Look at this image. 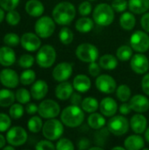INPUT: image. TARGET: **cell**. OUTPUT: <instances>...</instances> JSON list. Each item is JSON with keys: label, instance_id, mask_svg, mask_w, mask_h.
I'll list each match as a JSON object with an SVG mask.
<instances>
[{"label": "cell", "instance_id": "cell-32", "mask_svg": "<svg viewBox=\"0 0 149 150\" xmlns=\"http://www.w3.org/2000/svg\"><path fill=\"white\" fill-rule=\"evenodd\" d=\"M82 108L84 112H89V113H92L95 112L98 107H99V104L98 101L92 98V97H88L85 98L83 101H82Z\"/></svg>", "mask_w": 149, "mask_h": 150}, {"label": "cell", "instance_id": "cell-16", "mask_svg": "<svg viewBox=\"0 0 149 150\" xmlns=\"http://www.w3.org/2000/svg\"><path fill=\"white\" fill-rule=\"evenodd\" d=\"M0 82L7 88H15L18 86L19 79L18 74L13 69H4L0 72Z\"/></svg>", "mask_w": 149, "mask_h": 150}, {"label": "cell", "instance_id": "cell-57", "mask_svg": "<svg viewBox=\"0 0 149 150\" xmlns=\"http://www.w3.org/2000/svg\"><path fill=\"white\" fill-rule=\"evenodd\" d=\"M4 9L0 8V23L4 20Z\"/></svg>", "mask_w": 149, "mask_h": 150}, {"label": "cell", "instance_id": "cell-21", "mask_svg": "<svg viewBox=\"0 0 149 150\" xmlns=\"http://www.w3.org/2000/svg\"><path fill=\"white\" fill-rule=\"evenodd\" d=\"M47 91H48L47 83L43 80H38L32 84L30 92H31L32 97L34 99L40 100V99H42L43 98H45Z\"/></svg>", "mask_w": 149, "mask_h": 150}, {"label": "cell", "instance_id": "cell-54", "mask_svg": "<svg viewBox=\"0 0 149 150\" xmlns=\"http://www.w3.org/2000/svg\"><path fill=\"white\" fill-rule=\"evenodd\" d=\"M90 142L87 139V138H83L79 141L78 144H77V147L78 149L81 150L83 149H90Z\"/></svg>", "mask_w": 149, "mask_h": 150}, {"label": "cell", "instance_id": "cell-38", "mask_svg": "<svg viewBox=\"0 0 149 150\" xmlns=\"http://www.w3.org/2000/svg\"><path fill=\"white\" fill-rule=\"evenodd\" d=\"M31 92L24 88L18 89L15 94L16 100L20 104H27L31 100Z\"/></svg>", "mask_w": 149, "mask_h": 150}, {"label": "cell", "instance_id": "cell-33", "mask_svg": "<svg viewBox=\"0 0 149 150\" xmlns=\"http://www.w3.org/2000/svg\"><path fill=\"white\" fill-rule=\"evenodd\" d=\"M117 58L122 62H126L133 57V47L127 45L121 46L118 48L117 52Z\"/></svg>", "mask_w": 149, "mask_h": 150}, {"label": "cell", "instance_id": "cell-44", "mask_svg": "<svg viewBox=\"0 0 149 150\" xmlns=\"http://www.w3.org/2000/svg\"><path fill=\"white\" fill-rule=\"evenodd\" d=\"M11 118L5 113H0V132L7 131L11 127Z\"/></svg>", "mask_w": 149, "mask_h": 150}, {"label": "cell", "instance_id": "cell-48", "mask_svg": "<svg viewBox=\"0 0 149 150\" xmlns=\"http://www.w3.org/2000/svg\"><path fill=\"white\" fill-rule=\"evenodd\" d=\"M35 149L37 150H54L56 149V147L50 142V140H43L37 143L35 146Z\"/></svg>", "mask_w": 149, "mask_h": 150}, {"label": "cell", "instance_id": "cell-5", "mask_svg": "<svg viewBox=\"0 0 149 150\" xmlns=\"http://www.w3.org/2000/svg\"><path fill=\"white\" fill-rule=\"evenodd\" d=\"M56 59L55 49L50 45H45L40 47L37 55L36 62L38 65L41 68L47 69L53 66Z\"/></svg>", "mask_w": 149, "mask_h": 150}, {"label": "cell", "instance_id": "cell-13", "mask_svg": "<svg viewBox=\"0 0 149 150\" xmlns=\"http://www.w3.org/2000/svg\"><path fill=\"white\" fill-rule=\"evenodd\" d=\"M132 69L137 74H145L149 69L148 59L142 53L133 55L130 62Z\"/></svg>", "mask_w": 149, "mask_h": 150}, {"label": "cell", "instance_id": "cell-11", "mask_svg": "<svg viewBox=\"0 0 149 150\" xmlns=\"http://www.w3.org/2000/svg\"><path fill=\"white\" fill-rule=\"evenodd\" d=\"M27 140V133L21 127H11L6 134V141L10 145L14 147L22 146Z\"/></svg>", "mask_w": 149, "mask_h": 150}, {"label": "cell", "instance_id": "cell-61", "mask_svg": "<svg viewBox=\"0 0 149 150\" xmlns=\"http://www.w3.org/2000/svg\"><path fill=\"white\" fill-rule=\"evenodd\" d=\"M120 149V150H125V149H126V148H125V147H124V148H123V147H114V148H113V149Z\"/></svg>", "mask_w": 149, "mask_h": 150}, {"label": "cell", "instance_id": "cell-29", "mask_svg": "<svg viewBox=\"0 0 149 150\" xmlns=\"http://www.w3.org/2000/svg\"><path fill=\"white\" fill-rule=\"evenodd\" d=\"M105 117L97 112H92L88 118V124L93 129H101L105 125Z\"/></svg>", "mask_w": 149, "mask_h": 150}, {"label": "cell", "instance_id": "cell-6", "mask_svg": "<svg viewBox=\"0 0 149 150\" xmlns=\"http://www.w3.org/2000/svg\"><path fill=\"white\" fill-rule=\"evenodd\" d=\"M98 49L90 43H82L76 49V57L83 62H93L98 58Z\"/></svg>", "mask_w": 149, "mask_h": 150}, {"label": "cell", "instance_id": "cell-30", "mask_svg": "<svg viewBox=\"0 0 149 150\" xmlns=\"http://www.w3.org/2000/svg\"><path fill=\"white\" fill-rule=\"evenodd\" d=\"M93 25L94 24H93L92 19L84 16L76 21V29L82 33H87L91 31V29L93 28Z\"/></svg>", "mask_w": 149, "mask_h": 150}, {"label": "cell", "instance_id": "cell-45", "mask_svg": "<svg viewBox=\"0 0 149 150\" xmlns=\"http://www.w3.org/2000/svg\"><path fill=\"white\" fill-rule=\"evenodd\" d=\"M19 3V0H0V6L4 11L14 10Z\"/></svg>", "mask_w": 149, "mask_h": 150}, {"label": "cell", "instance_id": "cell-52", "mask_svg": "<svg viewBox=\"0 0 149 150\" xmlns=\"http://www.w3.org/2000/svg\"><path fill=\"white\" fill-rule=\"evenodd\" d=\"M119 112L122 115H126V114H129L131 112H132V107L130 105L129 103H126V102H123V104L119 106Z\"/></svg>", "mask_w": 149, "mask_h": 150}, {"label": "cell", "instance_id": "cell-10", "mask_svg": "<svg viewBox=\"0 0 149 150\" xmlns=\"http://www.w3.org/2000/svg\"><path fill=\"white\" fill-rule=\"evenodd\" d=\"M61 109L57 102L52 99H47L42 101L38 109V112L40 117L44 119H54L60 114Z\"/></svg>", "mask_w": 149, "mask_h": 150}, {"label": "cell", "instance_id": "cell-9", "mask_svg": "<svg viewBox=\"0 0 149 150\" xmlns=\"http://www.w3.org/2000/svg\"><path fill=\"white\" fill-rule=\"evenodd\" d=\"M130 45L136 52H147L149 49V36L145 32L136 31L131 36Z\"/></svg>", "mask_w": 149, "mask_h": 150}, {"label": "cell", "instance_id": "cell-37", "mask_svg": "<svg viewBox=\"0 0 149 150\" xmlns=\"http://www.w3.org/2000/svg\"><path fill=\"white\" fill-rule=\"evenodd\" d=\"M35 78H36L35 72L32 69H26V70L23 71L22 74L20 75L19 81L24 85H29V84H32V83H34Z\"/></svg>", "mask_w": 149, "mask_h": 150}, {"label": "cell", "instance_id": "cell-19", "mask_svg": "<svg viewBox=\"0 0 149 150\" xmlns=\"http://www.w3.org/2000/svg\"><path fill=\"white\" fill-rule=\"evenodd\" d=\"M130 126L132 130L140 134L144 133L147 130V126H148V120L145 116L141 114H135L131 118L130 120Z\"/></svg>", "mask_w": 149, "mask_h": 150}, {"label": "cell", "instance_id": "cell-27", "mask_svg": "<svg viewBox=\"0 0 149 150\" xmlns=\"http://www.w3.org/2000/svg\"><path fill=\"white\" fill-rule=\"evenodd\" d=\"M119 24L124 30L130 31L133 29L136 24V19L134 15L131 12H124L119 18Z\"/></svg>", "mask_w": 149, "mask_h": 150}, {"label": "cell", "instance_id": "cell-53", "mask_svg": "<svg viewBox=\"0 0 149 150\" xmlns=\"http://www.w3.org/2000/svg\"><path fill=\"white\" fill-rule=\"evenodd\" d=\"M82 96L78 93H73L70 97V102L72 105H82Z\"/></svg>", "mask_w": 149, "mask_h": 150}, {"label": "cell", "instance_id": "cell-22", "mask_svg": "<svg viewBox=\"0 0 149 150\" xmlns=\"http://www.w3.org/2000/svg\"><path fill=\"white\" fill-rule=\"evenodd\" d=\"M16 61V54L13 49L8 47H2L0 48V64L5 67L12 65Z\"/></svg>", "mask_w": 149, "mask_h": 150}, {"label": "cell", "instance_id": "cell-36", "mask_svg": "<svg viewBox=\"0 0 149 150\" xmlns=\"http://www.w3.org/2000/svg\"><path fill=\"white\" fill-rule=\"evenodd\" d=\"M59 39L61 42L64 45H68L73 41L74 39V33L73 32L68 28V27H63L60 33H59Z\"/></svg>", "mask_w": 149, "mask_h": 150}, {"label": "cell", "instance_id": "cell-7", "mask_svg": "<svg viewBox=\"0 0 149 150\" xmlns=\"http://www.w3.org/2000/svg\"><path fill=\"white\" fill-rule=\"evenodd\" d=\"M34 30L40 38H48L55 30V21L48 16H43L36 21Z\"/></svg>", "mask_w": 149, "mask_h": 150}, {"label": "cell", "instance_id": "cell-58", "mask_svg": "<svg viewBox=\"0 0 149 150\" xmlns=\"http://www.w3.org/2000/svg\"><path fill=\"white\" fill-rule=\"evenodd\" d=\"M145 138H146L147 142L149 143V127L148 128H147V130H146V133H145Z\"/></svg>", "mask_w": 149, "mask_h": 150}, {"label": "cell", "instance_id": "cell-62", "mask_svg": "<svg viewBox=\"0 0 149 150\" xmlns=\"http://www.w3.org/2000/svg\"><path fill=\"white\" fill-rule=\"evenodd\" d=\"M89 1H95V0H89Z\"/></svg>", "mask_w": 149, "mask_h": 150}, {"label": "cell", "instance_id": "cell-49", "mask_svg": "<svg viewBox=\"0 0 149 150\" xmlns=\"http://www.w3.org/2000/svg\"><path fill=\"white\" fill-rule=\"evenodd\" d=\"M88 70H89V73H90V76H98L100 72H101V67L96 62H93L90 63Z\"/></svg>", "mask_w": 149, "mask_h": 150}, {"label": "cell", "instance_id": "cell-39", "mask_svg": "<svg viewBox=\"0 0 149 150\" xmlns=\"http://www.w3.org/2000/svg\"><path fill=\"white\" fill-rule=\"evenodd\" d=\"M9 114H10V117L14 120L20 119L24 114V107L20 105V103L11 105L9 110Z\"/></svg>", "mask_w": 149, "mask_h": 150}, {"label": "cell", "instance_id": "cell-40", "mask_svg": "<svg viewBox=\"0 0 149 150\" xmlns=\"http://www.w3.org/2000/svg\"><path fill=\"white\" fill-rule=\"evenodd\" d=\"M34 63V58L32 55L25 54L20 56L19 60H18V64L20 67L24 68V69H29L32 66V64Z\"/></svg>", "mask_w": 149, "mask_h": 150}, {"label": "cell", "instance_id": "cell-18", "mask_svg": "<svg viewBox=\"0 0 149 150\" xmlns=\"http://www.w3.org/2000/svg\"><path fill=\"white\" fill-rule=\"evenodd\" d=\"M101 113L106 117H112L118 111V104L112 98H105L99 104Z\"/></svg>", "mask_w": 149, "mask_h": 150}, {"label": "cell", "instance_id": "cell-28", "mask_svg": "<svg viewBox=\"0 0 149 150\" xmlns=\"http://www.w3.org/2000/svg\"><path fill=\"white\" fill-rule=\"evenodd\" d=\"M99 65L102 69L112 70L118 66V60L112 54H104L99 59Z\"/></svg>", "mask_w": 149, "mask_h": 150}, {"label": "cell", "instance_id": "cell-1", "mask_svg": "<svg viewBox=\"0 0 149 150\" xmlns=\"http://www.w3.org/2000/svg\"><path fill=\"white\" fill-rule=\"evenodd\" d=\"M53 18L61 25H69L76 17V8L69 2H61L53 10Z\"/></svg>", "mask_w": 149, "mask_h": 150}, {"label": "cell", "instance_id": "cell-35", "mask_svg": "<svg viewBox=\"0 0 149 150\" xmlns=\"http://www.w3.org/2000/svg\"><path fill=\"white\" fill-rule=\"evenodd\" d=\"M27 127L30 132L32 133H39L40 130H42L43 127V123L42 120L40 117L38 116H33L32 117L27 123Z\"/></svg>", "mask_w": 149, "mask_h": 150}, {"label": "cell", "instance_id": "cell-8", "mask_svg": "<svg viewBox=\"0 0 149 150\" xmlns=\"http://www.w3.org/2000/svg\"><path fill=\"white\" fill-rule=\"evenodd\" d=\"M107 129L114 135H124L128 132L129 121L122 115L112 116L107 123Z\"/></svg>", "mask_w": 149, "mask_h": 150}, {"label": "cell", "instance_id": "cell-14", "mask_svg": "<svg viewBox=\"0 0 149 150\" xmlns=\"http://www.w3.org/2000/svg\"><path fill=\"white\" fill-rule=\"evenodd\" d=\"M73 72V67L68 62H61L57 64L53 70V77L57 82H64L68 80Z\"/></svg>", "mask_w": 149, "mask_h": 150}, {"label": "cell", "instance_id": "cell-20", "mask_svg": "<svg viewBox=\"0 0 149 150\" xmlns=\"http://www.w3.org/2000/svg\"><path fill=\"white\" fill-rule=\"evenodd\" d=\"M74 86L68 82H61L55 88V96L60 100H67L73 94Z\"/></svg>", "mask_w": 149, "mask_h": 150}, {"label": "cell", "instance_id": "cell-51", "mask_svg": "<svg viewBox=\"0 0 149 150\" xmlns=\"http://www.w3.org/2000/svg\"><path fill=\"white\" fill-rule=\"evenodd\" d=\"M141 25L144 31L149 33V12L144 14L141 19Z\"/></svg>", "mask_w": 149, "mask_h": 150}, {"label": "cell", "instance_id": "cell-26", "mask_svg": "<svg viewBox=\"0 0 149 150\" xmlns=\"http://www.w3.org/2000/svg\"><path fill=\"white\" fill-rule=\"evenodd\" d=\"M128 7L135 14H141L149 9V0H129Z\"/></svg>", "mask_w": 149, "mask_h": 150}, {"label": "cell", "instance_id": "cell-42", "mask_svg": "<svg viewBox=\"0 0 149 150\" xmlns=\"http://www.w3.org/2000/svg\"><path fill=\"white\" fill-rule=\"evenodd\" d=\"M4 42L9 47H16L20 42V39L18 37V35H17L16 33H7L6 35H4Z\"/></svg>", "mask_w": 149, "mask_h": 150}, {"label": "cell", "instance_id": "cell-12", "mask_svg": "<svg viewBox=\"0 0 149 150\" xmlns=\"http://www.w3.org/2000/svg\"><path fill=\"white\" fill-rule=\"evenodd\" d=\"M96 87L103 93L111 94L116 91L117 83L112 76L109 75H99L96 80Z\"/></svg>", "mask_w": 149, "mask_h": 150}, {"label": "cell", "instance_id": "cell-25", "mask_svg": "<svg viewBox=\"0 0 149 150\" xmlns=\"http://www.w3.org/2000/svg\"><path fill=\"white\" fill-rule=\"evenodd\" d=\"M25 11L32 17H40L44 12V5L39 0H29L25 4Z\"/></svg>", "mask_w": 149, "mask_h": 150}, {"label": "cell", "instance_id": "cell-47", "mask_svg": "<svg viewBox=\"0 0 149 150\" xmlns=\"http://www.w3.org/2000/svg\"><path fill=\"white\" fill-rule=\"evenodd\" d=\"M78 11L82 16H88L89 14H90L92 11V5L89 1H84L80 4L78 7Z\"/></svg>", "mask_w": 149, "mask_h": 150}, {"label": "cell", "instance_id": "cell-2", "mask_svg": "<svg viewBox=\"0 0 149 150\" xmlns=\"http://www.w3.org/2000/svg\"><path fill=\"white\" fill-rule=\"evenodd\" d=\"M84 111L79 105H71L67 106L61 114V122L68 127H76L84 120Z\"/></svg>", "mask_w": 149, "mask_h": 150}, {"label": "cell", "instance_id": "cell-59", "mask_svg": "<svg viewBox=\"0 0 149 150\" xmlns=\"http://www.w3.org/2000/svg\"><path fill=\"white\" fill-rule=\"evenodd\" d=\"M4 150H14V146H12V145H11V146H4Z\"/></svg>", "mask_w": 149, "mask_h": 150}, {"label": "cell", "instance_id": "cell-24", "mask_svg": "<svg viewBox=\"0 0 149 150\" xmlns=\"http://www.w3.org/2000/svg\"><path fill=\"white\" fill-rule=\"evenodd\" d=\"M126 149L128 150H140L144 149L145 142L144 139L138 134L130 135L125 140L124 142Z\"/></svg>", "mask_w": 149, "mask_h": 150}, {"label": "cell", "instance_id": "cell-46", "mask_svg": "<svg viewBox=\"0 0 149 150\" xmlns=\"http://www.w3.org/2000/svg\"><path fill=\"white\" fill-rule=\"evenodd\" d=\"M127 4L128 3L126 0H113L112 4V7L117 12H123L126 11Z\"/></svg>", "mask_w": 149, "mask_h": 150}, {"label": "cell", "instance_id": "cell-31", "mask_svg": "<svg viewBox=\"0 0 149 150\" xmlns=\"http://www.w3.org/2000/svg\"><path fill=\"white\" fill-rule=\"evenodd\" d=\"M15 94L7 89L0 90V106L8 107L11 106L15 100Z\"/></svg>", "mask_w": 149, "mask_h": 150}, {"label": "cell", "instance_id": "cell-56", "mask_svg": "<svg viewBox=\"0 0 149 150\" xmlns=\"http://www.w3.org/2000/svg\"><path fill=\"white\" fill-rule=\"evenodd\" d=\"M5 138L2 135V134H0V149H3L4 147V145H5Z\"/></svg>", "mask_w": 149, "mask_h": 150}, {"label": "cell", "instance_id": "cell-23", "mask_svg": "<svg viewBox=\"0 0 149 150\" xmlns=\"http://www.w3.org/2000/svg\"><path fill=\"white\" fill-rule=\"evenodd\" d=\"M74 89L79 92H86L90 89L91 82L90 79L85 75H77L73 80Z\"/></svg>", "mask_w": 149, "mask_h": 150}, {"label": "cell", "instance_id": "cell-4", "mask_svg": "<svg viewBox=\"0 0 149 150\" xmlns=\"http://www.w3.org/2000/svg\"><path fill=\"white\" fill-rule=\"evenodd\" d=\"M63 123L58 120L48 119L47 122L43 125L42 127V134L43 136L50 141H56L58 140L63 134Z\"/></svg>", "mask_w": 149, "mask_h": 150}, {"label": "cell", "instance_id": "cell-15", "mask_svg": "<svg viewBox=\"0 0 149 150\" xmlns=\"http://www.w3.org/2000/svg\"><path fill=\"white\" fill-rule=\"evenodd\" d=\"M20 43L24 49L33 52L40 47L41 41L40 40V36L37 34L32 33H25L20 38Z\"/></svg>", "mask_w": 149, "mask_h": 150}, {"label": "cell", "instance_id": "cell-3", "mask_svg": "<svg viewBox=\"0 0 149 150\" xmlns=\"http://www.w3.org/2000/svg\"><path fill=\"white\" fill-rule=\"evenodd\" d=\"M93 19L99 25L108 26L114 20V10L107 4H99L93 11Z\"/></svg>", "mask_w": 149, "mask_h": 150}, {"label": "cell", "instance_id": "cell-43", "mask_svg": "<svg viewBox=\"0 0 149 150\" xmlns=\"http://www.w3.org/2000/svg\"><path fill=\"white\" fill-rule=\"evenodd\" d=\"M56 149L58 150H74L75 149V146L73 144V142L66 138H62L61 140H59V142L56 144Z\"/></svg>", "mask_w": 149, "mask_h": 150}, {"label": "cell", "instance_id": "cell-50", "mask_svg": "<svg viewBox=\"0 0 149 150\" xmlns=\"http://www.w3.org/2000/svg\"><path fill=\"white\" fill-rule=\"evenodd\" d=\"M141 87H142V91H144V93L149 96V73L145 75L144 77L142 78Z\"/></svg>", "mask_w": 149, "mask_h": 150}, {"label": "cell", "instance_id": "cell-55", "mask_svg": "<svg viewBox=\"0 0 149 150\" xmlns=\"http://www.w3.org/2000/svg\"><path fill=\"white\" fill-rule=\"evenodd\" d=\"M38 109H39V106H37L35 104L33 103H30L26 105L25 107V111L28 114H34L35 112H38Z\"/></svg>", "mask_w": 149, "mask_h": 150}, {"label": "cell", "instance_id": "cell-17", "mask_svg": "<svg viewBox=\"0 0 149 150\" xmlns=\"http://www.w3.org/2000/svg\"><path fill=\"white\" fill-rule=\"evenodd\" d=\"M132 110L136 112H146L149 109V100L147 97L138 94L133 96L129 102Z\"/></svg>", "mask_w": 149, "mask_h": 150}, {"label": "cell", "instance_id": "cell-41", "mask_svg": "<svg viewBox=\"0 0 149 150\" xmlns=\"http://www.w3.org/2000/svg\"><path fill=\"white\" fill-rule=\"evenodd\" d=\"M6 21L10 25H17L20 21L19 13L15 10L9 11L6 15Z\"/></svg>", "mask_w": 149, "mask_h": 150}, {"label": "cell", "instance_id": "cell-34", "mask_svg": "<svg viewBox=\"0 0 149 150\" xmlns=\"http://www.w3.org/2000/svg\"><path fill=\"white\" fill-rule=\"evenodd\" d=\"M131 89L126 84H121L118 87L116 95L121 102H127L131 98Z\"/></svg>", "mask_w": 149, "mask_h": 150}, {"label": "cell", "instance_id": "cell-60", "mask_svg": "<svg viewBox=\"0 0 149 150\" xmlns=\"http://www.w3.org/2000/svg\"><path fill=\"white\" fill-rule=\"evenodd\" d=\"M90 150H102L103 148H100V147H91L89 149Z\"/></svg>", "mask_w": 149, "mask_h": 150}]
</instances>
